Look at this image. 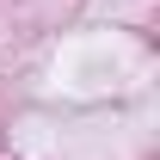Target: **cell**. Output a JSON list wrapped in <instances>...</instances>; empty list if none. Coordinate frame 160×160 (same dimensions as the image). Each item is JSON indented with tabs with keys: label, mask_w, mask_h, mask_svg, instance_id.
<instances>
[]
</instances>
